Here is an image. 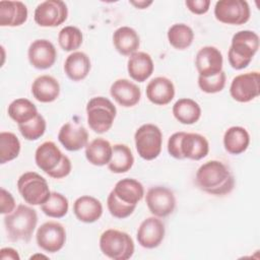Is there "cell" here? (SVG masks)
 <instances>
[{"mask_svg":"<svg viewBox=\"0 0 260 260\" xmlns=\"http://www.w3.org/2000/svg\"><path fill=\"white\" fill-rule=\"evenodd\" d=\"M73 212L79 221L92 223L101 218L103 214V204L93 196L82 195L74 201Z\"/></svg>","mask_w":260,"mask_h":260,"instance_id":"7402d4cb","label":"cell"},{"mask_svg":"<svg viewBox=\"0 0 260 260\" xmlns=\"http://www.w3.org/2000/svg\"><path fill=\"white\" fill-rule=\"evenodd\" d=\"M225 81L226 76L223 70L215 75L208 77L198 76V86L202 91L206 93H216L221 91L225 86Z\"/></svg>","mask_w":260,"mask_h":260,"instance_id":"74e56055","label":"cell"},{"mask_svg":"<svg viewBox=\"0 0 260 260\" xmlns=\"http://www.w3.org/2000/svg\"><path fill=\"white\" fill-rule=\"evenodd\" d=\"M17 189L29 205H42L51 194L47 180L36 172L22 174L17 180Z\"/></svg>","mask_w":260,"mask_h":260,"instance_id":"52a82bcc","label":"cell"},{"mask_svg":"<svg viewBox=\"0 0 260 260\" xmlns=\"http://www.w3.org/2000/svg\"><path fill=\"white\" fill-rule=\"evenodd\" d=\"M27 7L21 1H1L0 2V25L19 26L27 20Z\"/></svg>","mask_w":260,"mask_h":260,"instance_id":"603a6c76","label":"cell"},{"mask_svg":"<svg viewBox=\"0 0 260 260\" xmlns=\"http://www.w3.org/2000/svg\"><path fill=\"white\" fill-rule=\"evenodd\" d=\"M27 58L32 67L40 70L51 68L57 58V51L52 42L46 39L35 40L28 47Z\"/></svg>","mask_w":260,"mask_h":260,"instance_id":"9a60e30c","label":"cell"},{"mask_svg":"<svg viewBox=\"0 0 260 260\" xmlns=\"http://www.w3.org/2000/svg\"><path fill=\"white\" fill-rule=\"evenodd\" d=\"M0 212L2 214H8L10 212H12L15 208V200L14 197L12 196V194L7 191L4 188H1V193H0Z\"/></svg>","mask_w":260,"mask_h":260,"instance_id":"ab89813d","label":"cell"},{"mask_svg":"<svg viewBox=\"0 0 260 260\" xmlns=\"http://www.w3.org/2000/svg\"><path fill=\"white\" fill-rule=\"evenodd\" d=\"M183 131L175 132L172 134L168 140V152L171 156L177 159H182L180 154V140L182 137Z\"/></svg>","mask_w":260,"mask_h":260,"instance_id":"60d3db41","label":"cell"},{"mask_svg":"<svg viewBox=\"0 0 260 260\" xmlns=\"http://www.w3.org/2000/svg\"><path fill=\"white\" fill-rule=\"evenodd\" d=\"M46 128H47L46 120L41 114H38L34 119H31L26 123L18 124L19 132L24 137V139L29 141L41 138L45 134Z\"/></svg>","mask_w":260,"mask_h":260,"instance_id":"8d00e7d4","label":"cell"},{"mask_svg":"<svg viewBox=\"0 0 260 260\" xmlns=\"http://www.w3.org/2000/svg\"><path fill=\"white\" fill-rule=\"evenodd\" d=\"M37 211L24 204H18L12 212L4 217L7 238L12 242H28L37 228Z\"/></svg>","mask_w":260,"mask_h":260,"instance_id":"3957f363","label":"cell"},{"mask_svg":"<svg viewBox=\"0 0 260 260\" xmlns=\"http://www.w3.org/2000/svg\"><path fill=\"white\" fill-rule=\"evenodd\" d=\"M68 8L61 0H47L41 2L35 9L34 18L38 25L55 27L66 21Z\"/></svg>","mask_w":260,"mask_h":260,"instance_id":"8fae6325","label":"cell"},{"mask_svg":"<svg viewBox=\"0 0 260 260\" xmlns=\"http://www.w3.org/2000/svg\"><path fill=\"white\" fill-rule=\"evenodd\" d=\"M31 93L41 103H52L60 94L59 81L51 75H41L32 81Z\"/></svg>","mask_w":260,"mask_h":260,"instance_id":"484cf974","label":"cell"},{"mask_svg":"<svg viewBox=\"0 0 260 260\" xmlns=\"http://www.w3.org/2000/svg\"><path fill=\"white\" fill-rule=\"evenodd\" d=\"M0 258L2 260L5 259H12V260H19L20 257L17 253V251L10 247H5L0 250Z\"/></svg>","mask_w":260,"mask_h":260,"instance_id":"7bdbcfd3","label":"cell"},{"mask_svg":"<svg viewBox=\"0 0 260 260\" xmlns=\"http://www.w3.org/2000/svg\"><path fill=\"white\" fill-rule=\"evenodd\" d=\"M174 96L175 85L168 77H154L146 85V98L154 105L166 106L173 101Z\"/></svg>","mask_w":260,"mask_h":260,"instance_id":"44dd1931","label":"cell"},{"mask_svg":"<svg viewBox=\"0 0 260 260\" xmlns=\"http://www.w3.org/2000/svg\"><path fill=\"white\" fill-rule=\"evenodd\" d=\"M116 115L115 105L105 96H94L86 105L87 124L98 134H103L112 128Z\"/></svg>","mask_w":260,"mask_h":260,"instance_id":"5b68a950","label":"cell"},{"mask_svg":"<svg viewBox=\"0 0 260 260\" xmlns=\"http://www.w3.org/2000/svg\"><path fill=\"white\" fill-rule=\"evenodd\" d=\"M112 151L113 145L108 140L100 137L87 143L85 146V157L91 165L102 167L109 164Z\"/></svg>","mask_w":260,"mask_h":260,"instance_id":"f546056e","label":"cell"},{"mask_svg":"<svg viewBox=\"0 0 260 260\" xmlns=\"http://www.w3.org/2000/svg\"><path fill=\"white\" fill-rule=\"evenodd\" d=\"M134 164V156L129 146L123 143L113 145L112 157L108 164V168L112 173L123 174L128 172Z\"/></svg>","mask_w":260,"mask_h":260,"instance_id":"4dcf8cb0","label":"cell"},{"mask_svg":"<svg viewBox=\"0 0 260 260\" xmlns=\"http://www.w3.org/2000/svg\"><path fill=\"white\" fill-rule=\"evenodd\" d=\"M111 193L122 203L136 207L144 196V188L139 181L132 178H125L116 183Z\"/></svg>","mask_w":260,"mask_h":260,"instance_id":"ffe728a7","label":"cell"},{"mask_svg":"<svg viewBox=\"0 0 260 260\" xmlns=\"http://www.w3.org/2000/svg\"><path fill=\"white\" fill-rule=\"evenodd\" d=\"M165 223L157 216L145 218L139 225L136 239L138 244L145 249H154L160 245L165 238Z\"/></svg>","mask_w":260,"mask_h":260,"instance_id":"5bb4252c","label":"cell"},{"mask_svg":"<svg viewBox=\"0 0 260 260\" xmlns=\"http://www.w3.org/2000/svg\"><path fill=\"white\" fill-rule=\"evenodd\" d=\"M187 8L194 14H204L209 10V0H187L185 2Z\"/></svg>","mask_w":260,"mask_h":260,"instance_id":"b9f144b4","label":"cell"},{"mask_svg":"<svg viewBox=\"0 0 260 260\" xmlns=\"http://www.w3.org/2000/svg\"><path fill=\"white\" fill-rule=\"evenodd\" d=\"M68 199L59 192H51L49 198L41 205L42 211L49 217L61 218L68 212Z\"/></svg>","mask_w":260,"mask_h":260,"instance_id":"836d02e7","label":"cell"},{"mask_svg":"<svg viewBox=\"0 0 260 260\" xmlns=\"http://www.w3.org/2000/svg\"><path fill=\"white\" fill-rule=\"evenodd\" d=\"M110 93L112 98L124 108L136 106L141 99L140 88L134 82L126 78L115 80L110 87Z\"/></svg>","mask_w":260,"mask_h":260,"instance_id":"d6986e66","label":"cell"},{"mask_svg":"<svg viewBox=\"0 0 260 260\" xmlns=\"http://www.w3.org/2000/svg\"><path fill=\"white\" fill-rule=\"evenodd\" d=\"M58 140L69 151H77L88 143L87 130L79 123L69 121L62 125L58 132Z\"/></svg>","mask_w":260,"mask_h":260,"instance_id":"e0dca14e","label":"cell"},{"mask_svg":"<svg viewBox=\"0 0 260 260\" xmlns=\"http://www.w3.org/2000/svg\"><path fill=\"white\" fill-rule=\"evenodd\" d=\"M223 57L221 52L213 46L202 47L196 54L195 66L199 76L208 77L222 71Z\"/></svg>","mask_w":260,"mask_h":260,"instance_id":"2e32d148","label":"cell"},{"mask_svg":"<svg viewBox=\"0 0 260 260\" xmlns=\"http://www.w3.org/2000/svg\"><path fill=\"white\" fill-rule=\"evenodd\" d=\"M259 49V36L249 29L240 30L232 38L228 59L232 68L242 70L252 61Z\"/></svg>","mask_w":260,"mask_h":260,"instance_id":"277c9868","label":"cell"},{"mask_svg":"<svg viewBox=\"0 0 260 260\" xmlns=\"http://www.w3.org/2000/svg\"><path fill=\"white\" fill-rule=\"evenodd\" d=\"M20 152V141L12 132L0 133V162L6 164L13 160Z\"/></svg>","mask_w":260,"mask_h":260,"instance_id":"e575fe53","label":"cell"},{"mask_svg":"<svg viewBox=\"0 0 260 260\" xmlns=\"http://www.w3.org/2000/svg\"><path fill=\"white\" fill-rule=\"evenodd\" d=\"M194 40L193 29L185 23H175L168 29V41L177 50L189 48Z\"/></svg>","mask_w":260,"mask_h":260,"instance_id":"d6a6232c","label":"cell"},{"mask_svg":"<svg viewBox=\"0 0 260 260\" xmlns=\"http://www.w3.org/2000/svg\"><path fill=\"white\" fill-rule=\"evenodd\" d=\"M260 74L251 71L237 75L230 86L231 96L239 103H249L260 94Z\"/></svg>","mask_w":260,"mask_h":260,"instance_id":"30bf717a","label":"cell"},{"mask_svg":"<svg viewBox=\"0 0 260 260\" xmlns=\"http://www.w3.org/2000/svg\"><path fill=\"white\" fill-rule=\"evenodd\" d=\"M195 183L205 193L222 196L233 191L235 177L226 165L212 159L199 167L195 175Z\"/></svg>","mask_w":260,"mask_h":260,"instance_id":"6da1fadb","label":"cell"},{"mask_svg":"<svg viewBox=\"0 0 260 260\" xmlns=\"http://www.w3.org/2000/svg\"><path fill=\"white\" fill-rule=\"evenodd\" d=\"M7 113L8 116L17 123V125L30 121L39 114L36 105L24 98L12 101L8 106Z\"/></svg>","mask_w":260,"mask_h":260,"instance_id":"1f68e13d","label":"cell"},{"mask_svg":"<svg viewBox=\"0 0 260 260\" xmlns=\"http://www.w3.org/2000/svg\"><path fill=\"white\" fill-rule=\"evenodd\" d=\"M91 62L89 57L80 51L69 54L64 62V72L72 81L83 80L89 73Z\"/></svg>","mask_w":260,"mask_h":260,"instance_id":"d4e9b609","label":"cell"},{"mask_svg":"<svg viewBox=\"0 0 260 260\" xmlns=\"http://www.w3.org/2000/svg\"><path fill=\"white\" fill-rule=\"evenodd\" d=\"M107 207H108V210L110 211L111 215L116 218H119V219H123V218L130 216L136 208L134 206H129V205L122 203L121 201L116 199L111 192L107 198Z\"/></svg>","mask_w":260,"mask_h":260,"instance_id":"f35d334b","label":"cell"},{"mask_svg":"<svg viewBox=\"0 0 260 260\" xmlns=\"http://www.w3.org/2000/svg\"><path fill=\"white\" fill-rule=\"evenodd\" d=\"M154 69L153 61L149 54L145 52H135L129 56L127 70L129 76L138 82H144L148 79Z\"/></svg>","mask_w":260,"mask_h":260,"instance_id":"cb8c5ba5","label":"cell"},{"mask_svg":"<svg viewBox=\"0 0 260 260\" xmlns=\"http://www.w3.org/2000/svg\"><path fill=\"white\" fill-rule=\"evenodd\" d=\"M145 202L149 211L157 217H166L173 213L176 207L174 192L165 186H153L145 195Z\"/></svg>","mask_w":260,"mask_h":260,"instance_id":"4fadbf2b","label":"cell"},{"mask_svg":"<svg viewBox=\"0 0 260 260\" xmlns=\"http://www.w3.org/2000/svg\"><path fill=\"white\" fill-rule=\"evenodd\" d=\"M209 152V143L205 136L199 133H187L183 131L180 140L181 158L200 160Z\"/></svg>","mask_w":260,"mask_h":260,"instance_id":"ac0fdd59","label":"cell"},{"mask_svg":"<svg viewBox=\"0 0 260 260\" xmlns=\"http://www.w3.org/2000/svg\"><path fill=\"white\" fill-rule=\"evenodd\" d=\"M250 144L248 131L241 126H232L223 134L224 149L234 155H238L247 150Z\"/></svg>","mask_w":260,"mask_h":260,"instance_id":"83f0119b","label":"cell"},{"mask_svg":"<svg viewBox=\"0 0 260 260\" xmlns=\"http://www.w3.org/2000/svg\"><path fill=\"white\" fill-rule=\"evenodd\" d=\"M36 240L38 246L45 252L56 253L65 245V228L58 221L44 222L37 231Z\"/></svg>","mask_w":260,"mask_h":260,"instance_id":"7c38bea8","label":"cell"},{"mask_svg":"<svg viewBox=\"0 0 260 260\" xmlns=\"http://www.w3.org/2000/svg\"><path fill=\"white\" fill-rule=\"evenodd\" d=\"M82 41L81 30L73 25L64 26L58 34L59 46L66 52H75L81 46Z\"/></svg>","mask_w":260,"mask_h":260,"instance_id":"d590c367","label":"cell"},{"mask_svg":"<svg viewBox=\"0 0 260 260\" xmlns=\"http://www.w3.org/2000/svg\"><path fill=\"white\" fill-rule=\"evenodd\" d=\"M134 141L139 156L145 160H152L160 154L162 133L154 124H143L135 131Z\"/></svg>","mask_w":260,"mask_h":260,"instance_id":"ba28073f","label":"cell"},{"mask_svg":"<svg viewBox=\"0 0 260 260\" xmlns=\"http://www.w3.org/2000/svg\"><path fill=\"white\" fill-rule=\"evenodd\" d=\"M130 4L134 5L137 9H145V8H147L149 5L152 4V1H145V0H141V1H130Z\"/></svg>","mask_w":260,"mask_h":260,"instance_id":"ee69618b","label":"cell"},{"mask_svg":"<svg viewBox=\"0 0 260 260\" xmlns=\"http://www.w3.org/2000/svg\"><path fill=\"white\" fill-rule=\"evenodd\" d=\"M113 44L118 53L123 56H131L137 52L140 46V38L134 28L121 26L113 34Z\"/></svg>","mask_w":260,"mask_h":260,"instance_id":"4316f807","label":"cell"},{"mask_svg":"<svg viewBox=\"0 0 260 260\" xmlns=\"http://www.w3.org/2000/svg\"><path fill=\"white\" fill-rule=\"evenodd\" d=\"M173 115L184 125H192L201 117V108L197 102L189 98L179 99L173 106Z\"/></svg>","mask_w":260,"mask_h":260,"instance_id":"f1b7e54d","label":"cell"},{"mask_svg":"<svg viewBox=\"0 0 260 260\" xmlns=\"http://www.w3.org/2000/svg\"><path fill=\"white\" fill-rule=\"evenodd\" d=\"M35 161L39 169L53 179L67 177L72 169L71 160L53 141H45L35 152Z\"/></svg>","mask_w":260,"mask_h":260,"instance_id":"7a4b0ae2","label":"cell"},{"mask_svg":"<svg viewBox=\"0 0 260 260\" xmlns=\"http://www.w3.org/2000/svg\"><path fill=\"white\" fill-rule=\"evenodd\" d=\"M102 253L113 260H127L134 254L135 246L132 238L125 232L109 229L100 237Z\"/></svg>","mask_w":260,"mask_h":260,"instance_id":"8992f818","label":"cell"},{"mask_svg":"<svg viewBox=\"0 0 260 260\" xmlns=\"http://www.w3.org/2000/svg\"><path fill=\"white\" fill-rule=\"evenodd\" d=\"M251 10L245 0H219L214 6V16L222 23L241 25L250 19Z\"/></svg>","mask_w":260,"mask_h":260,"instance_id":"9c48e42d","label":"cell"}]
</instances>
